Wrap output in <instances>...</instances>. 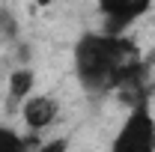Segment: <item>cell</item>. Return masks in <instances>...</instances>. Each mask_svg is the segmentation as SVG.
<instances>
[{
	"label": "cell",
	"instance_id": "1",
	"mask_svg": "<svg viewBox=\"0 0 155 152\" xmlns=\"http://www.w3.org/2000/svg\"><path fill=\"white\" fill-rule=\"evenodd\" d=\"M143 57L125 33H84L75 45V75L90 95L114 93Z\"/></svg>",
	"mask_w": 155,
	"mask_h": 152
},
{
	"label": "cell",
	"instance_id": "2",
	"mask_svg": "<svg viewBox=\"0 0 155 152\" xmlns=\"http://www.w3.org/2000/svg\"><path fill=\"white\" fill-rule=\"evenodd\" d=\"M152 134H155V116L149 111V101H137L119 125L110 149L114 152H152Z\"/></svg>",
	"mask_w": 155,
	"mask_h": 152
},
{
	"label": "cell",
	"instance_id": "3",
	"mask_svg": "<svg viewBox=\"0 0 155 152\" xmlns=\"http://www.w3.org/2000/svg\"><path fill=\"white\" fill-rule=\"evenodd\" d=\"M149 6H152V0H98L104 30H110V33H125L137 18L146 15Z\"/></svg>",
	"mask_w": 155,
	"mask_h": 152
},
{
	"label": "cell",
	"instance_id": "4",
	"mask_svg": "<svg viewBox=\"0 0 155 152\" xmlns=\"http://www.w3.org/2000/svg\"><path fill=\"white\" fill-rule=\"evenodd\" d=\"M60 116V101L51 98L45 93H30L24 101H21V119L30 131H45L57 122Z\"/></svg>",
	"mask_w": 155,
	"mask_h": 152
},
{
	"label": "cell",
	"instance_id": "5",
	"mask_svg": "<svg viewBox=\"0 0 155 152\" xmlns=\"http://www.w3.org/2000/svg\"><path fill=\"white\" fill-rule=\"evenodd\" d=\"M6 87H9V101L21 104L27 95L33 93V87H36V72H33V69H27V66H21V69H15V72L9 75Z\"/></svg>",
	"mask_w": 155,
	"mask_h": 152
},
{
	"label": "cell",
	"instance_id": "6",
	"mask_svg": "<svg viewBox=\"0 0 155 152\" xmlns=\"http://www.w3.org/2000/svg\"><path fill=\"white\" fill-rule=\"evenodd\" d=\"M24 149H30V140L6 125H0V152H24Z\"/></svg>",
	"mask_w": 155,
	"mask_h": 152
},
{
	"label": "cell",
	"instance_id": "7",
	"mask_svg": "<svg viewBox=\"0 0 155 152\" xmlns=\"http://www.w3.org/2000/svg\"><path fill=\"white\" fill-rule=\"evenodd\" d=\"M18 18L12 15V9H0V39L3 42H15L18 39Z\"/></svg>",
	"mask_w": 155,
	"mask_h": 152
},
{
	"label": "cell",
	"instance_id": "8",
	"mask_svg": "<svg viewBox=\"0 0 155 152\" xmlns=\"http://www.w3.org/2000/svg\"><path fill=\"white\" fill-rule=\"evenodd\" d=\"M152 152H155V134H152Z\"/></svg>",
	"mask_w": 155,
	"mask_h": 152
},
{
	"label": "cell",
	"instance_id": "9",
	"mask_svg": "<svg viewBox=\"0 0 155 152\" xmlns=\"http://www.w3.org/2000/svg\"><path fill=\"white\" fill-rule=\"evenodd\" d=\"M152 66H155V57H152Z\"/></svg>",
	"mask_w": 155,
	"mask_h": 152
}]
</instances>
